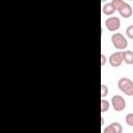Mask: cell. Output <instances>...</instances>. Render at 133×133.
<instances>
[{
	"mask_svg": "<svg viewBox=\"0 0 133 133\" xmlns=\"http://www.w3.org/2000/svg\"><path fill=\"white\" fill-rule=\"evenodd\" d=\"M111 43L116 50H125L128 47V41L123 33L116 32L111 35Z\"/></svg>",
	"mask_w": 133,
	"mask_h": 133,
	"instance_id": "3",
	"label": "cell"
},
{
	"mask_svg": "<svg viewBox=\"0 0 133 133\" xmlns=\"http://www.w3.org/2000/svg\"><path fill=\"white\" fill-rule=\"evenodd\" d=\"M108 92H109V90H108V86L105 85L104 83H102V84H101V98L104 99V98L108 95Z\"/></svg>",
	"mask_w": 133,
	"mask_h": 133,
	"instance_id": "11",
	"label": "cell"
},
{
	"mask_svg": "<svg viewBox=\"0 0 133 133\" xmlns=\"http://www.w3.org/2000/svg\"><path fill=\"white\" fill-rule=\"evenodd\" d=\"M122 54H123V61H125V63L133 64V51L130 50L122 51Z\"/></svg>",
	"mask_w": 133,
	"mask_h": 133,
	"instance_id": "9",
	"label": "cell"
},
{
	"mask_svg": "<svg viewBox=\"0 0 133 133\" xmlns=\"http://www.w3.org/2000/svg\"><path fill=\"white\" fill-rule=\"evenodd\" d=\"M112 4L114 5L115 9L119 12V15L124 18H130L133 14L132 7L129 3L123 1V0H112Z\"/></svg>",
	"mask_w": 133,
	"mask_h": 133,
	"instance_id": "1",
	"label": "cell"
},
{
	"mask_svg": "<svg viewBox=\"0 0 133 133\" xmlns=\"http://www.w3.org/2000/svg\"><path fill=\"white\" fill-rule=\"evenodd\" d=\"M109 106H110V104H109V102L107 100H105V99H102L101 100V112L102 113L108 111Z\"/></svg>",
	"mask_w": 133,
	"mask_h": 133,
	"instance_id": "10",
	"label": "cell"
},
{
	"mask_svg": "<svg viewBox=\"0 0 133 133\" xmlns=\"http://www.w3.org/2000/svg\"><path fill=\"white\" fill-rule=\"evenodd\" d=\"M123 132V127L119 123L117 122H113L110 125H108L102 133H122Z\"/></svg>",
	"mask_w": 133,
	"mask_h": 133,
	"instance_id": "7",
	"label": "cell"
},
{
	"mask_svg": "<svg viewBox=\"0 0 133 133\" xmlns=\"http://www.w3.org/2000/svg\"><path fill=\"white\" fill-rule=\"evenodd\" d=\"M102 10H103V14H105L106 16H111L112 14H114V11L116 9H115L114 5L112 4V2H107L103 5Z\"/></svg>",
	"mask_w": 133,
	"mask_h": 133,
	"instance_id": "8",
	"label": "cell"
},
{
	"mask_svg": "<svg viewBox=\"0 0 133 133\" xmlns=\"http://www.w3.org/2000/svg\"><path fill=\"white\" fill-rule=\"evenodd\" d=\"M126 35H127L129 38L133 39V25H129V26L126 28Z\"/></svg>",
	"mask_w": 133,
	"mask_h": 133,
	"instance_id": "13",
	"label": "cell"
},
{
	"mask_svg": "<svg viewBox=\"0 0 133 133\" xmlns=\"http://www.w3.org/2000/svg\"><path fill=\"white\" fill-rule=\"evenodd\" d=\"M117 86L122 92L127 96H133V81L130 78L123 77L117 81Z\"/></svg>",
	"mask_w": 133,
	"mask_h": 133,
	"instance_id": "2",
	"label": "cell"
},
{
	"mask_svg": "<svg viewBox=\"0 0 133 133\" xmlns=\"http://www.w3.org/2000/svg\"><path fill=\"white\" fill-rule=\"evenodd\" d=\"M105 26L109 31H116L121 27V20L118 17H109L105 20Z\"/></svg>",
	"mask_w": 133,
	"mask_h": 133,
	"instance_id": "5",
	"label": "cell"
},
{
	"mask_svg": "<svg viewBox=\"0 0 133 133\" xmlns=\"http://www.w3.org/2000/svg\"><path fill=\"white\" fill-rule=\"evenodd\" d=\"M105 62H106V56L102 53V54H101V65H102V66L105 65Z\"/></svg>",
	"mask_w": 133,
	"mask_h": 133,
	"instance_id": "14",
	"label": "cell"
},
{
	"mask_svg": "<svg viewBox=\"0 0 133 133\" xmlns=\"http://www.w3.org/2000/svg\"><path fill=\"white\" fill-rule=\"evenodd\" d=\"M125 121H126L127 125H129V126L133 127V112L128 113V114L126 115V117H125Z\"/></svg>",
	"mask_w": 133,
	"mask_h": 133,
	"instance_id": "12",
	"label": "cell"
},
{
	"mask_svg": "<svg viewBox=\"0 0 133 133\" xmlns=\"http://www.w3.org/2000/svg\"><path fill=\"white\" fill-rule=\"evenodd\" d=\"M109 63L111 66L113 68H117L122 64L123 62V54H122V51H116L114 53H112L110 56H109Z\"/></svg>",
	"mask_w": 133,
	"mask_h": 133,
	"instance_id": "6",
	"label": "cell"
},
{
	"mask_svg": "<svg viewBox=\"0 0 133 133\" xmlns=\"http://www.w3.org/2000/svg\"><path fill=\"white\" fill-rule=\"evenodd\" d=\"M111 105L115 111H123L126 108V101L119 95H114L111 98Z\"/></svg>",
	"mask_w": 133,
	"mask_h": 133,
	"instance_id": "4",
	"label": "cell"
}]
</instances>
